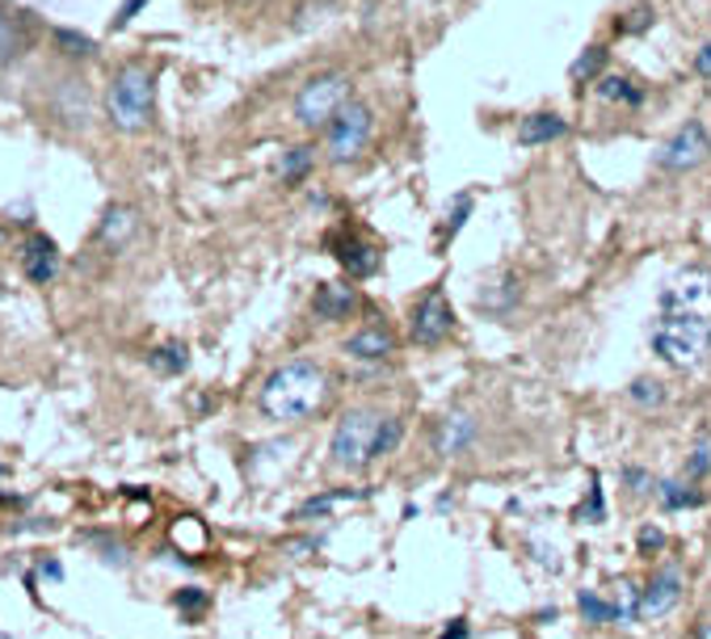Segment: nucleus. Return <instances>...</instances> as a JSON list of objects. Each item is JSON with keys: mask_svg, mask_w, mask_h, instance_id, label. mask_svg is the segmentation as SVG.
Masks as SVG:
<instances>
[{"mask_svg": "<svg viewBox=\"0 0 711 639\" xmlns=\"http://www.w3.org/2000/svg\"><path fill=\"white\" fill-rule=\"evenodd\" d=\"M328 395V371L312 357H290L278 371H269L266 383H261V413L274 425H299L308 421Z\"/></svg>", "mask_w": 711, "mask_h": 639, "instance_id": "1", "label": "nucleus"}, {"mask_svg": "<svg viewBox=\"0 0 711 639\" xmlns=\"http://www.w3.org/2000/svg\"><path fill=\"white\" fill-rule=\"evenodd\" d=\"M156 110V76L144 63H127L122 72L110 80V94H106V114L118 131L139 135L148 131Z\"/></svg>", "mask_w": 711, "mask_h": 639, "instance_id": "2", "label": "nucleus"}, {"mask_svg": "<svg viewBox=\"0 0 711 639\" xmlns=\"http://www.w3.org/2000/svg\"><path fill=\"white\" fill-rule=\"evenodd\" d=\"M325 160L333 169H354L375 144V106L363 97H349L346 110L328 122L325 131Z\"/></svg>", "mask_w": 711, "mask_h": 639, "instance_id": "3", "label": "nucleus"}, {"mask_svg": "<svg viewBox=\"0 0 711 639\" xmlns=\"http://www.w3.org/2000/svg\"><path fill=\"white\" fill-rule=\"evenodd\" d=\"M379 433H384V413L375 409H349L328 442V454L342 471H363L371 459H379Z\"/></svg>", "mask_w": 711, "mask_h": 639, "instance_id": "4", "label": "nucleus"}, {"mask_svg": "<svg viewBox=\"0 0 711 639\" xmlns=\"http://www.w3.org/2000/svg\"><path fill=\"white\" fill-rule=\"evenodd\" d=\"M711 350V320L691 316H656L653 324V354L673 366V371H691L699 357Z\"/></svg>", "mask_w": 711, "mask_h": 639, "instance_id": "5", "label": "nucleus"}, {"mask_svg": "<svg viewBox=\"0 0 711 639\" xmlns=\"http://www.w3.org/2000/svg\"><path fill=\"white\" fill-rule=\"evenodd\" d=\"M349 97H354V85H349L346 72H316L295 94V122L304 131H325L328 122L346 110Z\"/></svg>", "mask_w": 711, "mask_h": 639, "instance_id": "6", "label": "nucleus"}, {"mask_svg": "<svg viewBox=\"0 0 711 639\" xmlns=\"http://www.w3.org/2000/svg\"><path fill=\"white\" fill-rule=\"evenodd\" d=\"M711 156V131L703 118H687L678 131L656 148V169L670 173V177H682V173H694L703 160Z\"/></svg>", "mask_w": 711, "mask_h": 639, "instance_id": "7", "label": "nucleus"}, {"mask_svg": "<svg viewBox=\"0 0 711 639\" xmlns=\"http://www.w3.org/2000/svg\"><path fill=\"white\" fill-rule=\"evenodd\" d=\"M451 333H455V307H451L443 286H429L408 312V341L422 350H438L451 341Z\"/></svg>", "mask_w": 711, "mask_h": 639, "instance_id": "8", "label": "nucleus"}, {"mask_svg": "<svg viewBox=\"0 0 711 639\" xmlns=\"http://www.w3.org/2000/svg\"><path fill=\"white\" fill-rule=\"evenodd\" d=\"M325 245H328V253L337 257V265L346 269L349 278H371V274L379 269V248L371 245L366 236H358V232H349V227L328 232Z\"/></svg>", "mask_w": 711, "mask_h": 639, "instance_id": "9", "label": "nucleus"}, {"mask_svg": "<svg viewBox=\"0 0 711 639\" xmlns=\"http://www.w3.org/2000/svg\"><path fill=\"white\" fill-rule=\"evenodd\" d=\"M682 584H687V577H682V564H661L653 572V581L640 589V619H665L673 606L682 602Z\"/></svg>", "mask_w": 711, "mask_h": 639, "instance_id": "10", "label": "nucleus"}, {"mask_svg": "<svg viewBox=\"0 0 711 639\" xmlns=\"http://www.w3.org/2000/svg\"><path fill=\"white\" fill-rule=\"evenodd\" d=\"M342 354L349 362H387V357L396 354V333L387 328L384 320H366L363 328H354L346 341H342Z\"/></svg>", "mask_w": 711, "mask_h": 639, "instance_id": "11", "label": "nucleus"}, {"mask_svg": "<svg viewBox=\"0 0 711 639\" xmlns=\"http://www.w3.org/2000/svg\"><path fill=\"white\" fill-rule=\"evenodd\" d=\"M354 312H358V291L346 278H333V283L316 286V295H312V316L316 320L337 324V320H349Z\"/></svg>", "mask_w": 711, "mask_h": 639, "instance_id": "12", "label": "nucleus"}, {"mask_svg": "<svg viewBox=\"0 0 711 639\" xmlns=\"http://www.w3.org/2000/svg\"><path fill=\"white\" fill-rule=\"evenodd\" d=\"M476 442V416L472 413H446L438 425H434V433H429V446L438 454H467V446Z\"/></svg>", "mask_w": 711, "mask_h": 639, "instance_id": "13", "label": "nucleus"}, {"mask_svg": "<svg viewBox=\"0 0 711 639\" xmlns=\"http://www.w3.org/2000/svg\"><path fill=\"white\" fill-rule=\"evenodd\" d=\"M564 135H569V118H560L552 110H539L522 118L514 139H519V148H543V144H556Z\"/></svg>", "mask_w": 711, "mask_h": 639, "instance_id": "14", "label": "nucleus"}, {"mask_svg": "<svg viewBox=\"0 0 711 639\" xmlns=\"http://www.w3.org/2000/svg\"><path fill=\"white\" fill-rule=\"evenodd\" d=\"M21 269H26V278H30V283L47 286L59 269L56 245H51L47 236H30V240H26V253H21Z\"/></svg>", "mask_w": 711, "mask_h": 639, "instance_id": "15", "label": "nucleus"}, {"mask_svg": "<svg viewBox=\"0 0 711 639\" xmlns=\"http://www.w3.org/2000/svg\"><path fill=\"white\" fill-rule=\"evenodd\" d=\"M594 97L598 101H606V106H623V110H640V106H644V89L635 85L632 76H619V72L598 76Z\"/></svg>", "mask_w": 711, "mask_h": 639, "instance_id": "16", "label": "nucleus"}, {"mask_svg": "<svg viewBox=\"0 0 711 639\" xmlns=\"http://www.w3.org/2000/svg\"><path fill=\"white\" fill-rule=\"evenodd\" d=\"M312 169H316V148H312V144H290V148L278 156V181H283V186L308 181Z\"/></svg>", "mask_w": 711, "mask_h": 639, "instance_id": "17", "label": "nucleus"}, {"mask_svg": "<svg viewBox=\"0 0 711 639\" xmlns=\"http://www.w3.org/2000/svg\"><path fill=\"white\" fill-rule=\"evenodd\" d=\"M606 63H611V47H606V42H590V47L569 63V80H573V85H594L598 76H606Z\"/></svg>", "mask_w": 711, "mask_h": 639, "instance_id": "18", "label": "nucleus"}, {"mask_svg": "<svg viewBox=\"0 0 711 639\" xmlns=\"http://www.w3.org/2000/svg\"><path fill=\"white\" fill-rule=\"evenodd\" d=\"M472 207H476V203H472V194H455V198H451V207H446V215H443V224H438V232H434V245L451 248V240H455V236L463 232V224L472 219Z\"/></svg>", "mask_w": 711, "mask_h": 639, "instance_id": "19", "label": "nucleus"}, {"mask_svg": "<svg viewBox=\"0 0 711 639\" xmlns=\"http://www.w3.org/2000/svg\"><path fill=\"white\" fill-rule=\"evenodd\" d=\"M135 227H139V219H135L131 207H110L106 215H101V227H97V236L106 240V245H127L135 236Z\"/></svg>", "mask_w": 711, "mask_h": 639, "instance_id": "20", "label": "nucleus"}, {"mask_svg": "<svg viewBox=\"0 0 711 639\" xmlns=\"http://www.w3.org/2000/svg\"><path fill=\"white\" fill-rule=\"evenodd\" d=\"M656 489H661L656 497H661V505L665 509H699L703 505V489H699L694 480H687V475H682V480H661Z\"/></svg>", "mask_w": 711, "mask_h": 639, "instance_id": "21", "label": "nucleus"}, {"mask_svg": "<svg viewBox=\"0 0 711 639\" xmlns=\"http://www.w3.org/2000/svg\"><path fill=\"white\" fill-rule=\"evenodd\" d=\"M366 492L363 489H333V492H320V497H312V501H304V505L295 509V518H320V513H328V509L337 505H349V501H363Z\"/></svg>", "mask_w": 711, "mask_h": 639, "instance_id": "22", "label": "nucleus"}, {"mask_svg": "<svg viewBox=\"0 0 711 639\" xmlns=\"http://www.w3.org/2000/svg\"><path fill=\"white\" fill-rule=\"evenodd\" d=\"M148 366H152L156 375H181V371L190 366V350H186L181 341H169V345H156L152 354H148Z\"/></svg>", "mask_w": 711, "mask_h": 639, "instance_id": "23", "label": "nucleus"}, {"mask_svg": "<svg viewBox=\"0 0 711 639\" xmlns=\"http://www.w3.org/2000/svg\"><path fill=\"white\" fill-rule=\"evenodd\" d=\"M656 26V13L649 9V4H640V9H628L623 18L615 21V35H623V38H632V35H649Z\"/></svg>", "mask_w": 711, "mask_h": 639, "instance_id": "24", "label": "nucleus"}, {"mask_svg": "<svg viewBox=\"0 0 711 639\" xmlns=\"http://www.w3.org/2000/svg\"><path fill=\"white\" fill-rule=\"evenodd\" d=\"M493 295H497V303H493V299H484V307H488V312H497V316H505V312H514V303L522 299L519 278H514V274H505L501 283H493Z\"/></svg>", "mask_w": 711, "mask_h": 639, "instance_id": "25", "label": "nucleus"}, {"mask_svg": "<svg viewBox=\"0 0 711 639\" xmlns=\"http://www.w3.org/2000/svg\"><path fill=\"white\" fill-rule=\"evenodd\" d=\"M632 400L640 404V409H661L665 400H670V392H665V383L661 379H635L632 383Z\"/></svg>", "mask_w": 711, "mask_h": 639, "instance_id": "26", "label": "nucleus"}, {"mask_svg": "<svg viewBox=\"0 0 711 639\" xmlns=\"http://www.w3.org/2000/svg\"><path fill=\"white\" fill-rule=\"evenodd\" d=\"M18 51H21L18 21L9 18L4 9H0V63H9V59H18Z\"/></svg>", "mask_w": 711, "mask_h": 639, "instance_id": "27", "label": "nucleus"}, {"mask_svg": "<svg viewBox=\"0 0 711 639\" xmlns=\"http://www.w3.org/2000/svg\"><path fill=\"white\" fill-rule=\"evenodd\" d=\"M687 480H694V484H703L711 475V442H694L691 459H687V471H682Z\"/></svg>", "mask_w": 711, "mask_h": 639, "instance_id": "28", "label": "nucleus"}, {"mask_svg": "<svg viewBox=\"0 0 711 639\" xmlns=\"http://www.w3.org/2000/svg\"><path fill=\"white\" fill-rule=\"evenodd\" d=\"M581 615H585V622H615V606L602 602L598 593H590V589H581Z\"/></svg>", "mask_w": 711, "mask_h": 639, "instance_id": "29", "label": "nucleus"}, {"mask_svg": "<svg viewBox=\"0 0 711 639\" xmlns=\"http://www.w3.org/2000/svg\"><path fill=\"white\" fill-rule=\"evenodd\" d=\"M623 489L632 492V497H649L656 489L653 471L649 468H623Z\"/></svg>", "mask_w": 711, "mask_h": 639, "instance_id": "30", "label": "nucleus"}, {"mask_svg": "<svg viewBox=\"0 0 711 639\" xmlns=\"http://www.w3.org/2000/svg\"><path fill=\"white\" fill-rule=\"evenodd\" d=\"M401 438H404V416H384V433H379V459L396 451V446H401Z\"/></svg>", "mask_w": 711, "mask_h": 639, "instance_id": "31", "label": "nucleus"}, {"mask_svg": "<svg viewBox=\"0 0 711 639\" xmlns=\"http://www.w3.org/2000/svg\"><path fill=\"white\" fill-rule=\"evenodd\" d=\"M56 42L59 47H68V56H89V51H93V38L72 35V30H56Z\"/></svg>", "mask_w": 711, "mask_h": 639, "instance_id": "32", "label": "nucleus"}, {"mask_svg": "<svg viewBox=\"0 0 711 639\" xmlns=\"http://www.w3.org/2000/svg\"><path fill=\"white\" fill-rule=\"evenodd\" d=\"M577 518H581V522H602V518H606V505H602V492L590 489V497H585V505H577Z\"/></svg>", "mask_w": 711, "mask_h": 639, "instance_id": "33", "label": "nucleus"}, {"mask_svg": "<svg viewBox=\"0 0 711 639\" xmlns=\"http://www.w3.org/2000/svg\"><path fill=\"white\" fill-rule=\"evenodd\" d=\"M174 602H177V610L190 615V610H203V606H207V593H203V589H181Z\"/></svg>", "mask_w": 711, "mask_h": 639, "instance_id": "34", "label": "nucleus"}, {"mask_svg": "<svg viewBox=\"0 0 711 639\" xmlns=\"http://www.w3.org/2000/svg\"><path fill=\"white\" fill-rule=\"evenodd\" d=\"M694 76H699V80H711V42L699 47V56H694Z\"/></svg>", "mask_w": 711, "mask_h": 639, "instance_id": "35", "label": "nucleus"}, {"mask_svg": "<svg viewBox=\"0 0 711 639\" xmlns=\"http://www.w3.org/2000/svg\"><path fill=\"white\" fill-rule=\"evenodd\" d=\"M144 4H148V0H127V4H122V9L115 13V30H122V26H127V21H131L135 13L144 9Z\"/></svg>", "mask_w": 711, "mask_h": 639, "instance_id": "36", "label": "nucleus"}, {"mask_svg": "<svg viewBox=\"0 0 711 639\" xmlns=\"http://www.w3.org/2000/svg\"><path fill=\"white\" fill-rule=\"evenodd\" d=\"M443 639H467V619H455L451 627L443 631Z\"/></svg>", "mask_w": 711, "mask_h": 639, "instance_id": "37", "label": "nucleus"}, {"mask_svg": "<svg viewBox=\"0 0 711 639\" xmlns=\"http://www.w3.org/2000/svg\"><path fill=\"white\" fill-rule=\"evenodd\" d=\"M39 572H42V577H51V581H63V568H59L56 560H42Z\"/></svg>", "mask_w": 711, "mask_h": 639, "instance_id": "38", "label": "nucleus"}, {"mask_svg": "<svg viewBox=\"0 0 711 639\" xmlns=\"http://www.w3.org/2000/svg\"><path fill=\"white\" fill-rule=\"evenodd\" d=\"M640 543L653 551V547H661V534H656V530H644V534H640Z\"/></svg>", "mask_w": 711, "mask_h": 639, "instance_id": "39", "label": "nucleus"}, {"mask_svg": "<svg viewBox=\"0 0 711 639\" xmlns=\"http://www.w3.org/2000/svg\"><path fill=\"white\" fill-rule=\"evenodd\" d=\"M694 639H711V622H703V627L694 631Z\"/></svg>", "mask_w": 711, "mask_h": 639, "instance_id": "40", "label": "nucleus"}, {"mask_svg": "<svg viewBox=\"0 0 711 639\" xmlns=\"http://www.w3.org/2000/svg\"><path fill=\"white\" fill-rule=\"evenodd\" d=\"M0 475H4V468H0Z\"/></svg>", "mask_w": 711, "mask_h": 639, "instance_id": "41", "label": "nucleus"}, {"mask_svg": "<svg viewBox=\"0 0 711 639\" xmlns=\"http://www.w3.org/2000/svg\"><path fill=\"white\" fill-rule=\"evenodd\" d=\"M0 639H9V636H0Z\"/></svg>", "mask_w": 711, "mask_h": 639, "instance_id": "42", "label": "nucleus"}]
</instances>
